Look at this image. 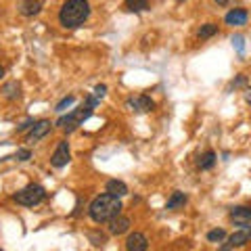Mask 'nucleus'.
Segmentation results:
<instances>
[{"label":"nucleus","instance_id":"nucleus-1","mask_svg":"<svg viewBox=\"0 0 251 251\" xmlns=\"http://www.w3.org/2000/svg\"><path fill=\"white\" fill-rule=\"evenodd\" d=\"M88 214L94 222H109V220H113L115 216L122 214V201L120 197H113V195H99V197H94V201L90 203L88 207Z\"/></svg>","mask_w":251,"mask_h":251},{"label":"nucleus","instance_id":"nucleus-2","mask_svg":"<svg viewBox=\"0 0 251 251\" xmlns=\"http://www.w3.org/2000/svg\"><path fill=\"white\" fill-rule=\"evenodd\" d=\"M90 17V4L88 0H67L59 11V21L63 27H80L82 23Z\"/></svg>","mask_w":251,"mask_h":251},{"label":"nucleus","instance_id":"nucleus-3","mask_svg":"<svg viewBox=\"0 0 251 251\" xmlns=\"http://www.w3.org/2000/svg\"><path fill=\"white\" fill-rule=\"evenodd\" d=\"M97 105H99V99H97V97H88L82 107L74 109V111L69 113V115H63L61 120L57 122V126H59V128H63L65 132H74L77 126H82V124L92 115V109L97 107Z\"/></svg>","mask_w":251,"mask_h":251},{"label":"nucleus","instance_id":"nucleus-4","mask_svg":"<svg viewBox=\"0 0 251 251\" xmlns=\"http://www.w3.org/2000/svg\"><path fill=\"white\" fill-rule=\"evenodd\" d=\"M44 197H46V191H44V186H40V184H29L25 188H21L19 193H15V201H17L19 205H25V207L38 205Z\"/></svg>","mask_w":251,"mask_h":251},{"label":"nucleus","instance_id":"nucleus-5","mask_svg":"<svg viewBox=\"0 0 251 251\" xmlns=\"http://www.w3.org/2000/svg\"><path fill=\"white\" fill-rule=\"evenodd\" d=\"M69 159H72V153H69V145H67V140H61V143L57 145V149H54V153L50 157V163L54 168H63V166H67Z\"/></svg>","mask_w":251,"mask_h":251},{"label":"nucleus","instance_id":"nucleus-6","mask_svg":"<svg viewBox=\"0 0 251 251\" xmlns=\"http://www.w3.org/2000/svg\"><path fill=\"white\" fill-rule=\"evenodd\" d=\"M249 241H251V226H243L241 230H237L228 239V245L222 247V251H230L232 247H243V245H247Z\"/></svg>","mask_w":251,"mask_h":251},{"label":"nucleus","instance_id":"nucleus-7","mask_svg":"<svg viewBox=\"0 0 251 251\" xmlns=\"http://www.w3.org/2000/svg\"><path fill=\"white\" fill-rule=\"evenodd\" d=\"M128 107L132 109V111L136 113H149L155 109V100L151 97H145V94H140V97H134L128 100Z\"/></svg>","mask_w":251,"mask_h":251},{"label":"nucleus","instance_id":"nucleus-8","mask_svg":"<svg viewBox=\"0 0 251 251\" xmlns=\"http://www.w3.org/2000/svg\"><path fill=\"white\" fill-rule=\"evenodd\" d=\"M126 249L128 251H147L149 249V241L143 232H132L126 239Z\"/></svg>","mask_w":251,"mask_h":251},{"label":"nucleus","instance_id":"nucleus-9","mask_svg":"<svg viewBox=\"0 0 251 251\" xmlns=\"http://www.w3.org/2000/svg\"><path fill=\"white\" fill-rule=\"evenodd\" d=\"M49 132H50V122H46V120L36 122L34 128H31V132L27 134V143H38V140L44 138Z\"/></svg>","mask_w":251,"mask_h":251},{"label":"nucleus","instance_id":"nucleus-10","mask_svg":"<svg viewBox=\"0 0 251 251\" xmlns=\"http://www.w3.org/2000/svg\"><path fill=\"white\" fill-rule=\"evenodd\" d=\"M230 218H232V222L234 224H239V226H247L251 222V207H232L230 209Z\"/></svg>","mask_w":251,"mask_h":251},{"label":"nucleus","instance_id":"nucleus-11","mask_svg":"<svg viewBox=\"0 0 251 251\" xmlns=\"http://www.w3.org/2000/svg\"><path fill=\"white\" fill-rule=\"evenodd\" d=\"M128 228H130V220L122 214L115 216L113 220H109V232L111 234H124Z\"/></svg>","mask_w":251,"mask_h":251},{"label":"nucleus","instance_id":"nucleus-12","mask_svg":"<svg viewBox=\"0 0 251 251\" xmlns=\"http://www.w3.org/2000/svg\"><path fill=\"white\" fill-rule=\"evenodd\" d=\"M224 21L228 25H245L247 23V11L245 9H232L230 13H226Z\"/></svg>","mask_w":251,"mask_h":251},{"label":"nucleus","instance_id":"nucleus-13","mask_svg":"<svg viewBox=\"0 0 251 251\" xmlns=\"http://www.w3.org/2000/svg\"><path fill=\"white\" fill-rule=\"evenodd\" d=\"M19 11L25 15V17H34V15L42 11V2H38V0H21Z\"/></svg>","mask_w":251,"mask_h":251},{"label":"nucleus","instance_id":"nucleus-14","mask_svg":"<svg viewBox=\"0 0 251 251\" xmlns=\"http://www.w3.org/2000/svg\"><path fill=\"white\" fill-rule=\"evenodd\" d=\"M107 193L113 195V197H124V195H128V186H126V182H122V180H109Z\"/></svg>","mask_w":251,"mask_h":251},{"label":"nucleus","instance_id":"nucleus-15","mask_svg":"<svg viewBox=\"0 0 251 251\" xmlns=\"http://www.w3.org/2000/svg\"><path fill=\"white\" fill-rule=\"evenodd\" d=\"M184 203H186V195L180 193V191H176V193H172V197L168 199L166 209H170V211L180 209V207H184Z\"/></svg>","mask_w":251,"mask_h":251},{"label":"nucleus","instance_id":"nucleus-16","mask_svg":"<svg viewBox=\"0 0 251 251\" xmlns=\"http://www.w3.org/2000/svg\"><path fill=\"white\" fill-rule=\"evenodd\" d=\"M214 163H216V153L214 151H207V153H203L199 157V168L201 170H211Z\"/></svg>","mask_w":251,"mask_h":251},{"label":"nucleus","instance_id":"nucleus-17","mask_svg":"<svg viewBox=\"0 0 251 251\" xmlns=\"http://www.w3.org/2000/svg\"><path fill=\"white\" fill-rule=\"evenodd\" d=\"M126 6L132 13H143L149 9V0H126Z\"/></svg>","mask_w":251,"mask_h":251},{"label":"nucleus","instance_id":"nucleus-18","mask_svg":"<svg viewBox=\"0 0 251 251\" xmlns=\"http://www.w3.org/2000/svg\"><path fill=\"white\" fill-rule=\"evenodd\" d=\"M19 90H21V86L17 82H11V84H6L4 88H2V94L6 99H17L19 97Z\"/></svg>","mask_w":251,"mask_h":251},{"label":"nucleus","instance_id":"nucleus-19","mask_svg":"<svg viewBox=\"0 0 251 251\" xmlns=\"http://www.w3.org/2000/svg\"><path fill=\"white\" fill-rule=\"evenodd\" d=\"M218 31V25H214V23H205L201 29H199V38L201 40H207V38H211Z\"/></svg>","mask_w":251,"mask_h":251},{"label":"nucleus","instance_id":"nucleus-20","mask_svg":"<svg viewBox=\"0 0 251 251\" xmlns=\"http://www.w3.org/2000/svg\"><path fill=\"white\" fill-rule=\"evenodd\" d=\"M224 237H226L224 228H216V230H209V232H207V241H211V243H220Z\"/></svg>","mask_w":251,"mask_h":251},{"label":"nucleus","instance_id":"nucleus-21","mask_svg":"<svg viewBox=\"0 0 251 251\" xmlns=\"http://www.w3.org/2000/svg\"><path fill=\"white\" fill-rule=\"evenodd\" d=\"M15 157H17L19 161H27L29 157H31V151H29V149H19L17 155H15Z\"/></svg>","mask_w":251,"mask_h":251},{"label":"nucleus","instance_id":"nucleus-22","mask_svg":"<svg viewBox=\"0 0 251 251\" xmlns=\"http://www.w3.org/2000/svg\"><path fill=\"white\" fill-rule=\"evenodd\" d=\"M72 103H74V97H65V99H63L61 103L57 105V111H65V109H67L69 105H72Z\"/></svg>","mask_w":251,"mask_h":251},{"label":"nucleus","instance_id":"nucleus-23","mask_svg":"<svg viewBox=\"0 0 251 251\" xmlns=\"http://www.w3.org/2000/svg\"><path fill=\"white\" fill-rule=\"evenodd\" d=\"M105 92H107V86H105V84H99L97 88H94V97H97V99H103Z\"/></svg>","mask_w":251,"mask_h":251},{"label":"nucleus","instance_id":"nucleus-24","mask_svg":"<svg viewBox=\"0 0 251 251\" xmlns=\"http://www.w3.org/2000/svg\"><path fill=\"white\" fill-rule=\"evenodd\" d=\"M34 124H36V122L29 117V120H25V122H23L21 126H17V132H25V130H27V128H31V126H34Z\"/></svg>","mask_w":251,"mask_h":251},{"label":"nucleus","instance_id":"nucleus-25","mask_svg":"<svg viewBox=\"0 0 251 251\" xmlns=\"http://www.w3.org/2000/svg\"><path fill=\"white\" fill-rule=\"evenodd\" d=\"M232 44L237 46L239 50H243V36H232Z\"/></svg>","mask_w":251,"mask_h":251},{"label":"nucleus","instance_id":"nucleus-26","mask_svg":"<svg viewBox=\"0 0 251 251\" xmlns=\"http://www.w3.org/2000/svg\"><path fill=\"white\" fill-rule=\"evenodd\" d=\"M2 75H4V67L0 65V80H2Z\"/></svg>","mask_w":251,"mask_h":251},{"label":"nucleus","instance_id":"nucleus-27","mask_svg":"<svg viewBox=\"0 0 251 251\" xmlns=\"http://www.w3.org/2000/svg\"><path fill=\"white\" fill-rule=\"evenodd\" d=\"M216 2H218V4H226V2H228V0H216Z\"/></svg>","mask_w":251,"mask_h":251},{"label":"nucleus","instance_id":"nucleus-28","mask_svg":"<svg viewBox=\"0 0 251 251\" xmlns=\"http://www.w3.org/2000/svg\"><path fill=\"white\" fill-rule=\"evenodd\" d=\"M0 161H2V159H0Z\"/></svg>","mask_w":251,"mask_h":251},{"label":"nucleus","instance_id":"nucleus-29","mask_svg":"<svg viewBox=\"0 0 251 251\" xmlns=\"http://www.w3.org/2000/svg\"><path fill=\"white\" fill-rule=\"evenodd\" d=\"M0 251H2V249H0Z\"/></svg>","mask_w":251,"mask_h":251}]
</instances>
